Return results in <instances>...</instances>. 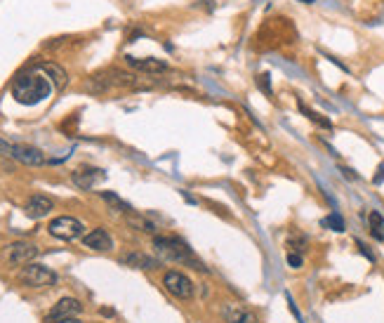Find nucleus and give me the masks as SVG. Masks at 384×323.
<instances>
[{"label":"nucleus","mask_w":384,"mask_h":323,"mask_svg":"<svg viewBox=\"0 0 384 323\" xmlns=\"http://www.w3.org/2000/svg\"><path fill=\"white\" fill-rule=\"evenodd\" d=\"M36 257H38V246L29 241H14L5 248V259H8L10 267H26Z\"/></svg>","instance_id":"423d86ee"},{"label":"nucleus","mask_w":384,"mask_h":323,"mask_svg":"<svg viewBox=\"0 0 384 323\" xmlns=\"http://www.w3.org/2000/svg\"><path fill=\"white\" fill-rule=\"evenodd\" d=\"M8 156L19 163H24V166H31V168H38V166H45L47 163L45 153H42L40 149H36V146H29V144H12Z\"/></svg>","instance_id":"0eeeda50"},{"label":"nucleus","mask_w":384,"mask_h":323,"mask_svg":"<svg viewBox=\"0 0 384 323\" xmlns=\"http://www.w3.org/2000/svg\"><path fill=\"white\" fill-rule=\"evenodd\" d=\"M101 198H104L106 203H109L111 208L116 210V213H125V215L132 213V205L125 203V201H123L118 194H114V192H101Z\"/></svg>","instance_id":"f3484780"},{"label":"nucleus","mask_w":384,"mask_h":323,"mask_svg":"<svg viewBox=\"0 0 384 323\" xmlns=\"http://www.w3.org/2000/svg\"><path fill=\"white\" fill-rule=\"evenodd\" d=\"M125 64L137 68L142 73H163L168 71V64L163 60H156V57H144V60H137V57H125Z\"/></svg>","instance_id":"4468645a"},{"label":"nucleus","mask_w":384,"mask_h":323,"mask_svg":"<svg viewBox=\"0 0 384 323\" xmlns=\"http://www.w3.org/2000/svg\"><path fill=\"white\" fill-rule=\"evenodd\" d=\"M83 246L90 248V250H97V253H106L114 248V238L109 236L106 229H92L83 236Z\"/></svg>","instance_id":"f8f14e48"},{"label":"nucleus","mask_w":384,"mask_h":323,"mask_svg":"<svg viewBox=\"0 0 384 323\" xmlns=\"http://www.w3.org/2000/svg\"><path fill=\"white\" fill-rule=\"evenodd\" d=\"M257 83H259V88H262L264 92L271 97V83H269V73H262V76L257 78Z\"/></svg>","instance_id":"4be33fe9"},{"label":"nucleus","mask_w":384,"mask_h":323,"mask_svg":"<svg viewBox=\"0 0 384 323\" xmlns=\"http://www.w3.org/2000/svg\"><path fill=\"white\" fill-rule=\"evenodd\" d=\"M222 319L224 323H259L257 314L241 302H227L222 307Z\"/></svg>","instance_id":"6e6552de"},{"label":"nucleus","mask_w":384,"mask_h":323,"mask_svg":"<svg viewBox=\"0 0 384 323\" xmlns=\"http://www.w3.org/2000/svg\"><path fill=\"white\" fill-rule=\"evenodd\" d=\"M50 323H81V319H57V321H50Z\"/></svg>","instance_id":"a878e982"},{"label":"nucleus","mask_w":384,"mask_h":323,"mask_svg":"<svg viewBox=\"0 0 384 323\" xmlns=\"http://www.w3.org/2000/svg\"><path fill=\"white\" fill-rule=\"evenodd\" d=\"M372 182H375V184H382L384 182V163H382L380 168H377V175H375V179H372Z\"/></svg>","instance_id":"5701e85b"},{"label":"nucleus","mask_w":384,"mask_h":323,"mask_svg":"<svg viewBox=\"0 0 384 323\" xmlns=\"http://www.w3.org/2000/svg\"><path fill=\"white\" fill-rule=\"evenodd\" d=\"M163 288L177 300L194 298V281L186 276V274L177 272V269H170V272L163 274Z\"/></svg>","instance_id":"20e7f679"},{"label":"nucleus","mask_w":384,"mask_h":323,"mask_svg":"<svg viewBox=\"0 0 384 323\" xmlns=\"http://www.w3.org/2000/svg\"><path fill=\"white\" fill-rule=\"evenodd\" d=\"M83 229H85L83 222L71 215L55 217V220L47 224V231L55 238H60V241H76V238L83 236Z\"/></svg>","instance_id":"39448f33"},{"label":"nucleus","mask_w":384,"mask_h":323,"mask_svg":"<svg viewBox=\"0 0 384 323\" xmlns=\"http://www.w3.org/2000/svg\"><path fill=\"white\" fill-rule=\"evenodd\" d=\"M52 92V83L47 76L31 71V73H19L12 81V97L14 102L24 104V107H36V104L45 102Z\"/></svg>","instance_id":"f257e3e1"},{"label":"nucleus","mask_w":384,"mask_h":323,"mask_svg":"<svg viewBox=\"0 0 384 323\" xmlns=\"http://www.w3.org/2000/svg\"><path fill=\"white\" fill-rule=\"evenodd\" d=\"M302 3H307V5H311V3H313V0H302Z\"/></svg>","instance_id":"bb28decb"},{"label":"nucleus","mask_w":384,"mask_h":323,"mask_svg":"<svg viewBox=\"0 0 384 323\" xmlns=\"http://www.w3.org/2000/svg\"><path fill=\"white\" fill-rule=\"evenodd\" d=\"M340 170L344 172L346 179H359V175H354V170H349V168H340Z\"/></svg>","instance_id":"393cba45"},{"label":"nucleus","mask_w":384,"mask_h":323,"mask_svg":"<svg viewBox=\"0 0 384 323\" xmlns=\"http://www.w3.org/2000/svg\"><path fill=\"white\" fill-rule=\"evenodd\" d=\"M153 248L163 259L175 264H182V267H191L194 272H203L207 274V267L201 262L199 257L191 253V248L186 246L184 241H179L177 236H156L153 238Z\"/></svg>","instance_id":"f03ea898"},{"label":"nucleus","mask_w":384,"mask_h":323,"mask_svg":"<svg viewBox=\"0 0 384 323\" xmlns=\"http://www.w3.org/2000/svg\"><path fill=\"white\" fill-rule=\"evenodd\" d=\"M368 227H370V234L377 238V241H382L384 238V217L377 213V210H370V215H368Z\"/></svg>","instance_id":"a211bd4d"},{"label":"nucleus","mask_w":384,"mask_h":323,"mask_svg":"<svg viewBox=\"0 0 384 323\" xmlns=\"http://www.w3.org/2000/svg\"><path fill=\"white\" fill-rule=\"evenodd\" d=\"M127 224L135 227L137 231H144V234H156V231H158V227L153 224V222L149 220V217H144V215H135V213L127 215Z\"/></svg>","instance_id":"dca6fc26"},{"label":"nucleus","mask_w":384,"mask_h":323,"mask_svg":"<svg viewBox=\"0 0 384 323\" xmlns=\"http://www.w3.org/2000/svg\"><path fill=\"white\" fill-rule=\"evenodd\" d=\"M120 262L125 264V267H132V269H144V272H153V269L161 267V262H158L156 257L151 255H144V253H125V255L120 257Z\"/></svg>","instance_id":"ddd939ff"},{"label":"nucleus","mask_w":384,"mask_h":323,"mask_svg":"<svg viewBox=\"0 0 384 323\" xmlns=\"http://www.w3.org/2000/svg\"><path fill=\"white\" fill-rule=\"evenodd\" d=\"M19 281L26 288H50V285L57 283V274L50 267H45V264L31 262L19 272Z\"/></svg>","instance_id":"7ed1b4c3"},{"label":"nucleus","mask_w":384,"mask_h":323,"mask_svg":"<svg viewBox=\"0 0 384 323\" xmlns=\"http://www.w3.org/2000/svg\"><path fill=\"white\" fill-rule=\"evenodd\" d=\"M302 264H304V257L300 255V253H287V267L300 269Z\"/></svg>","instance_id":"412c9836"},{"label":"nucleus","mask_w":384,"mask_h":323,"mask_svg":"<svg viewBox=\"0 0 384 323\" xmlns=\"http://www.w3.org/2000/svg\"><path fill=\"white\" fill-rule=\"evenodd\" d=\"M83 314V302L76 298H62L47 314V321L57 319H78Z\"/></svg>","instance_id":"1a4fd4ad"},{"label":"nucleus","mask_w":384,"mask_h":323,"mask_svg":"<svg viewBox=\"0 0 384 323\" xmlns=\"http://www.w3.org/2000/svg\"><path fill=\"white\" fill-rule=\"evenodd\" d=\"M52 208H55V203H52L50 196H42V194H34L29 201H26L24 205V213L31 217V220H42V217H47L52 213Z\"/></svg>","instance_id":"9d476101"},{"label":"nucleus","mask_w":384,"mask_h":323,"mask_svg":"<svg viewBox=\"0 0 384 323\" xmlns=\"http://www.w3.org/2000/svg\"><path fill=\"white\" fill-rule=\"evenodd\" d=\"M321 224L325 227V229H330V231H337V234H342V231L346 229L344 220H342V215H340V213H330L328 217H323Z\"/></svg>","instance_id":"6ab92c4d"},{"label":"nucleus","mask_w":384,"mask_h":323,"mask_svg":"<svg viewBox=\"0 0 384 323\" xmlns=\"http://www.w3.org/2000/svg\"><path fill=\"white\" fill-rule=\"evenodd\" d=\"M356 243H359L361 253H363V255H366V257H368V259H370V262H372V259H375V257H372V253H370V250H368V246H366V243H361V241H356Z\"/></svg>","instance_id":"b1692460"},{"label":"nucleus","mask_w":384,"mask_h":323,"mask_svg":"<svg viewBox=\"0 0 384 323\" xmlns=\"http://www.w3.org/2000/svg\"><path fill=\"white\" fill-rule=\"evenodd\" d=\"M36 68L45 73V76L50 78V83H52V86H55L57 90H62L64 86H66V81H68L66 71H64V68H62L60 64H55V62H38V64H36Z\"/></svg>","instance_id":"2eb2a0df"},{"label":"nucleus","mask_w":384,"mask_h":323,"mask_svg":"<svg viewBox=\"0 0 384 323\" xmlns=\"http://www.w3.org/2000/svg\"><path fill=\"white\" fill-rule=\"evenodd\" d=\"M300 111H302L304 116H307L309 120H313V123H316V125H321V128H325V130H333V123H330V120L325 118V116L316 114V111H311V109H307L302 102H300Z\"/></svg>","instance_id":"aec40b11"},{"label":"nucleus","mask_w":384,"mask_h":323,"mask_svg":"<svg viewBox=\"0 0 384 323\" xmlns=\"http://www.w3.org/2000/svg\"><path fill=\"white\" fill-rule=\"evenodd\" d=\"M104 177H106V172L101 170V168H78V170H73L71 175L73 184L81 189H92L94 184H99Z\"/></svg>","instance_id":"9b49d317"}]
</instances>
